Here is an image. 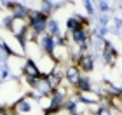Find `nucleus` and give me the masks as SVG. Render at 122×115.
I'll return each mask as SVG.
<instances>
[{
    "label": "nucleus",
    "mask_w": 122,
    "mask_h": 115,
    "mask_svg": "<svg viewBox=\"0 0 122 115\" xmlns=\"http://www.w3.org/2000/svg\"><path fill=\"white\" fill-rule=\"evenodd\" d=\"M68 79H70V82H73V84H79V80H80L79 72H77L75 68H70L68 70Z\"/></svg>",
    "instance_id": "1"
},
{
    "label": "nucleus",
    "mask_w": 122,
    "mask_h": 115,
    "mask_svg": "<svg viewBox=\"0 0 122 115\" xmlns=\"http://www.w3.org/2000/svg\"><path fill=\"white\" fill-rule=\"evenodd\" d=\"M80 66L84 68V70H91V68H92V58H89V56L82 58V61H80Z\"/></svg>",
    "instance_id": "2"
}]
</instances>
